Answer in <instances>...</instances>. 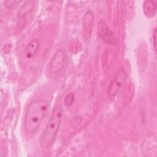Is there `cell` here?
<instances>
[{
	"label": "cell",
	"mask_w": 157,
	"mask_h": 157,
	"mask_svg": "<svg viewBox=\"0 0 157 157\" xmlns=\"http://www.w3.org/2000/svg\"><path fill=\"white\" fill-rule=\"evenodd\" d=\"M64 101V104L66 106L69 107V106L72 105L74 103V94L72 93H68L65 96Z\"/></svg>",
	"instance_id": "30bf717a"
},
{
	"label": "cell",
	"mask_w": 157,
	"mask_h": 157,
	"mask_svg": "<svg viewBox=\"0 0 157 157\" xmlns=\"http://www.w3.org/2000/svg\"><path fill=\"white\" fill-rule=\"evenodd\" d=\"M94 16L91 12L88 11L84 15L83 18V28L85 35L89 36L91 34V27L93 22Z\"/></svg>",
	"instance_id": "52a82bcc"
},
{
	"label": "cell",
	"mask_w": 157,
	"mask_h": 157,
	"mask_svg": "<svg viewBox=\"0 0 157 157\" xmlns=\"http://www.w3.org/2000/svg\"><path fill=\"white\" fill-rule=\"evenodd\" d=\"M153 43L155 50H156V28H155L153 34Z\"/></svg>",
	"instance_id": "7c38bea8"
},
{
	"label": "cell",
	"mask_w": 157,
	"mask_h": 157,
	"mask_svg": "<svg viewBox=\"0 0 157 157\" xmlns=\"http://www.w3.org/2000/svg\"><path fill=\"white\" fill-rule=\"evenodd\" d=\"M20 1H16V0H9V1H6L4 2L5 6L7 8H11L12 7H13L14 6L17 5L18 3H20Z\"/></svg>",
	"instance_id": "8fae6325"
},
{
	"label": "cell",
	"mask_w": 157,
	"mask_h": 157,
	"mask_svg": "<svg viewBox=\"0 0 157 157\" xmlns=\"http://www.w3.org/2000/svg\"><path fill=\"white\" fill-rule=\"evenodd\" d=\"M62 113L61 105L55 107L39 139V144L42 148H48L53 145L60 126Z\"/></svg>",
	"instance_id": "7a4b0ae2"
},
{
	"label": "cell",
	"mask_w": 157,
	"mask_h": 157,
	"mask_svg": "<svg viewBox=\"0 0 157 157\" xmlns=\"http://www.w3.org/2000/svg\"><path fill=\"white\" fill-rule=\"evenodd\" d=\"M48 107V102L42 99L33 101L25 113V127L28 133L36 132L39 129Z\"/></svg>",
	"instance_id": "6da1fadb"
},
{
	"label": "cell",
	"mask_w": 157,
	"mask_h": 157,
	"mask_svg": "<svg viewBox=\"0 0 157 157\" xmlns=\"http://www.w3.org/2000/svg\"><path fill=\"white\" fill-rule=\"evenodd\" d=\"M39 47V40L36 39H33L28 44L24 50V56L26 59H31L33 58L37 52Z\"/></svg>",
	"instance_id": "8992f818"
},
{
	"label": "cell",
	"mask_w": 157,
	"mask_h": 157,
	"mask_svg": "<svg viewBox=\"0 0 157 157\" xmlns=\"http://www.w3.org/2000/svg\"><path fill=\"white\" fill-rule=\"evenodd\" d=\"M66 59L65 52L63 49H59L55 53L53 58L52 59L50 66L53 70H59L64 66Z\"/></svg>",
	"instance_id": "5b68a950"
},
{
	"label": "cell",
	"mask_w": 157,
	"mask_h": 157,
	"mask_svg": "<svg viewBox=\"0 0 157 157\" xmlns=\"http://www.w3.org/2000/svg\"><path fill=\"white\" fill-rule=\"evenodd\" d=\"M98 33L101 39L107 44L113 45L116 44L115 38L113 32L103 21H100L99 23Z\"/></svg>",
	"instance_id": "277c9868"
},
{
	"label": "cell",
	"mask_w": 157,
	"mask_h": 157,
	"mask_svg": "<svg viewBox=\"0 0 157 157\" xmlns=\"http://www.w3.org/2000/svg\"><path fill=\"white\" fill-rule=\"evenodd\" d=\"M35 4H36V1H25L24 4L22 5V6L19 9L17 12L18 17L20 18H21L25 17L29 13L31 12L35 7Z\"/></svg>",
	"instance_id": "9c48e42d"
},
{
	"label": "cell",
	"mask_w": 157,
	"mask_h": 157,
	"mask_svg": "<svg viewBox=\"0 0 157 157\" xmlns=\"http://www.w3.org/2000/svg\"><path fill=\"white\" fill-rule=\"evenodd\" d=\"M156 2L152 1H145L143 4L144 12L148 18L153 17L156 12Z\"/></svg>",
	"instance_id": "ba28073f"
},
{
	"label": "cell",
	"mask_w": 157,
	"mask_h": 157,
	"mask_svg": "<svg viewBox=\"0 0 157 157\" xmlns=\"http://www.w3.org/2000/svg\"><path fill=\"white\" fill-rule=\"evenodd\" d=\"M126 78V74L124 70H120L110 82L108 87V95L110 98H114L121 89Z\"/></svg>",
	"instance_id": "3957f363"
}]
</instances>
